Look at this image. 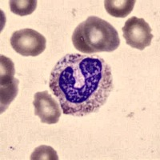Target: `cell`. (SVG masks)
Instances as JSON below:
<instances>
[{"instance_id":"cell-1","label":"cell","mask_w":160,"mask_h":160,"mask_svg":"<svg viewBox=\"0 0 160 160\" xmlns=\"http://www.w3.org/2000/svg\"><path fill=\"white\" fill-rule=\"evenodd\" d=\"M49 88L63 114L86 116L108 101L114 89L112 71L98 55L68 54L51 71Z\"/></svg>"},{"instance_id":"cell-2","label":"cell","mask_w":160,"mask_h":160,"mask_svg":"<svg viewBox=\"0 0 160 160\" xmlns=\"http://www.w3.org/2000/svg\"><path fill=\"white\" fill-rule=\"evenodd\" d=\"M72 42L77 51L92 55L115 51L120 45V38L111 23L98 17L90 16L77 26Z\"/></svg>"},{"instance_id":"cell-3","label":"cell","mask_w":160,"mask_h":160,"mask_svg":"<svg viewBox=\"0 0 160 160\" xmlns=\"http://www.w3.org/2000/svg\"><path fill=\"white\" fill-rule=\"evenodd\" d=\"M11 45L22 56H38L46 49L47 39L38 31L31 28L15 31L11 35Z\"/></svg>"},{"instance_id":"cell-4","label":"cell","mask_w":160,"mask_h":160,"mask_svg":"<svg viewBox=\"0 0 160 160\" xmlns=\"http://www.w3.org/2000/svg\"><path fill=\"white\" fill-rule=\"evenodd\" d=\"M128 45L135 49L142 50L149 47L154 35L151 28L144 18L133 16L128 18L122 29Z\"/></svg>"},{"instance_id":"cell-5","label":"cell","mask_w":160,"mask_h":160,"mask_svg":"<svg viewBox=\"0 0 160 160\" xmlns=\"http://www.w3.org/2000/svg\"><path fill=\"white\" fill-rule=\"evenodd\" d=\"M0 106L1 113L5 111L18 94V80L15 78V65L11 58L1 55Z\"/></svg>"},{"instance_id":"cell-6","label":"cell","mask_w":160,"mask_h":160,"mask_svg":"<svg viewBox=\"0 0 160 160\" xmlns=\"http://www.w3.org/2000/svg\"><path fill=\"white\" fill-rule=\"evenodd\" d=\"M33 106L35 108V115L39 117L42 123L55 124L58 122L61 116V108L48 91L35 93Z\"/></svg>"},{"instance_id":"cell-7","label":"cell","mask_w":160,"mask_h":160,"mask_svg":"<svg viewBox=\"0 0 160 160\" xmlns=\"http://www.w3.org/2000/svg\"><path fill=\"white\" fill-rule=\"evenodd\" d=\"M135 0H105L104 7L107 12L115 18H125L134 9Z\"/></svg>"},{"instance_id":"cell-8","label":"cell","mask_w":160,"mask_h":160,"mask_svg":"<svg viewBox=\"0 0 160 160\" xmlns=\"http://www.w3.org/2000/svg\"><path fill=\"white\" fill-rule=\"evenodd\" d=\"M36 0H11L9 2L11 12L19 16L32 14L37 8Z\"/></svg>"},{"instance_id":"cell-9","label":"cell","mask_w":160,"mask_h":160,"mask_svg":"<svg viewBox=\"0 0 160 160\" xmlns=\"http://www.w3.org/2000/svg\"><path fill=\"white\" fill-rule=\"evenodd\" d=\"M31 160H58L56 151L51 147L42 145L35 148L31 155Z\"/></svg>"}]
</instances>
